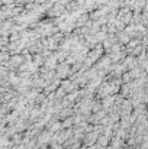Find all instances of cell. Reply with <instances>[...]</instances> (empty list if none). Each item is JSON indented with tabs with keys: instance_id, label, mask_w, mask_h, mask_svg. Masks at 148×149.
Wrapping results in <instances>:
<instances>
[{
	"instance_id": "cell-1",
	"label": "cell",
	"mask_w": 148,
	"mask_h": 149,
	"mask_svg": "<svg viewBox=\"0 0 148 149\" xmlns=\"http://www.w3.org/2000/svg\"><path fill=\"white\" fill-rule=\"evenodd\" d=\"M116 38H119V42H121V44L129 42V36H128V33H126L125 31H119V32L116 33Z\"/></svg>"
},
{
	"instance_id": "cell-2",
	"label": "cell",
	"mask_w": 148,
	"mask_h": 149,
	"mask_svg": "<svg viewBox=\"0 0 148 149\" xmlns=\"http://www.w3.org/2000/svg\"><path fill=\"white\" fill-rule=\"evenodd\" d=\"M84 1H86V0H76V3H77L79 6H83V4H84Z\"/></svg>"
}]
</instances>
